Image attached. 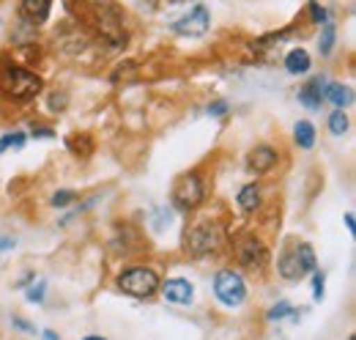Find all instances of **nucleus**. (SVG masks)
<instances>
[{
    "mask_svg": "<svg viewBox=\"0 0 356 340\" xmlns=\"http://www.w3.org/2000/svg\"><path fill=\"white\" fill-rule=\"evenodd\" d=\"M42 91V77L17 66V63H0V93L14 99V102H25L31 96H36Z\"/></svg>",
    "mask_w": 356,
    "mask_h": 340,
    "instance_id": "f257e3e1",
    "label": "nucleus"
},
{
    "mask_svg": "<svg viewBox=\"0 0 356 340\" xmlns=\"http://www.w3.org/2000/svg\"><path fill=\"white\" fill-rule=\"evenodd\" d=\"M206 198V190H203V181L197 173H184L178 176L176 184H173V192H170V201L178 212H195Z\"/></svg>",
    "mask_w": 356,
    "mask_h": 340,
    "instance_id": "f03ea898",
    "label": "nucleus"
},
{
    "mask_svg": "<svg viewBox=\"0 0 356 340\" xmlns=\"http://www.w3.org/2000/svg\"><path fill=\"white\" fill-rule=\"evenodd\" d=\"M118 288L129 297L145 299L151 294L159 291V277L154 269H145V266H134V269H127L121 277H118Z\"/></svg>",
    "mask_w": 356,
    "mask_h": 340,
    "instance_id": "7ed1b4c3",
    "label": "nucleus"
},
{
    "mask_svg": "<svg viewBox=\"0 0 356 340\" xmlns=\"http://www.w3.org/2000/svg\"><path fill=\"white\" fill-rule=\"evenodd\" d=\"M93 14H96L93 22H96L99 33L113 44V47H121V44L127 42L124 17H121V11H118L115 6H110V3H99V6H93Z\"/></svg>",
    "mask_w": 356,
    "mask_h": 340,
    "instance_id": "20e7f679",
    "label": "nucleus"
},
{
    "mask_svg": "<svg viewBox=\"0 0 356 340\" xmlns=\"http://www.w3.org/2000/svg\"><path fill=\"white\" fill-rule=\"evenodd\" d=\"M214 294L225 307H238L247 299V283L236 269H220L214 277Z\"/></svg>",
    "mask_w": 356,
    "mask_h": 340,
    "instance_id": "39448f33",
    "label": "nucleus"
},
{
    "mask_svg": "<svg viewBox=\"0 0 356 340\" xmlns=\"http://www.w3.org/2000/svg\"><path fill=\"white\" fill-rule=\"evenodd\" d=\"M211 28V14L206 6H195L189 8V14H184L178 22H173V31L178 36H189V39H197V36H206Z\"/></svg>",
    "mask_w": 356,
    "mask_h": 340,
    "instance_id": "423d86ee",
    "label": "nucleus"
},
{
    "mask_svg": "<svg viewBox=\"0 0 356 340\" xmlns=\"http://www.w3.org/2000/svg\"><path fill=\"white\" fill-rule=\"evenodd\" d=\"M236 255H238V263L244 269H264L268 263L266 245L255 236H241L238 245H236Z\"/></svg>",
    "mask_w": 356,
    "mask_h": 340,
    "instance_id": "0eeeda50",
    "label": "nucleus"
},
{
    "mask_svg": "<svg viewBox=\"0 0 356 340\" xmlns=\"http://www.w3.org/2000/svg\"><path fill=\"white\" fill-rule=\"evenodd\" d=\"M186 247L192 255H209L220 247V231L209 222L203 225H195L189 233H186Z\"/></svg>",
    "mask_w": 356,
    "mask_h": 340,
    "instance_id": "6e6552de",
    "label": "nucleus"
},
{
    "mask_svg": "<svg viewBox=\"0 0 356 340\" xmlns=\"http://www.w3.org/2000/svg\"><path fill=\"white\" fill-rule=\"evenodd\" d=\"M159 291H162V297L168 299V302H173V304H189L192 297H195L192 283L184 280V277H170V280L159 283Z\"/></svg>",
    "mask_w": 356,
    "mask_h": 340,
    "instance_id": "1a4fd4ad",
    "label": "nucleus"
},
{
    "mask_svg": "<svg viewBox=\"0 0 356 340\" xmlns=\"http://www.w3.org/2000/svg\"><path fill=\"white\" fill-rule=\"evenodd\" d=\"M52 0H19V17L31 25H42L49 17Z\"/></svg>",
    "mask_w": 356,
    "mask_h": 340,
    "instance_id": "9d476101",
    "label": "nucleus"
},
{
    "mask_svg": "<svg viewBox=\"0 0 356 340\" xmlns=\"http://www.w3.org/2000/svg\"><path fill=\"white\" fill-rule=\"evenodd\" d=\"M274 165H277V151L271 146H258L247 157V168L252 170V173H268Z\"/></svg>",
    "mask_w": 356,
    "mask_h": 340,
    "instance_id": "9b49d317",
    "label": "nucleus"
},
{
    "mask_svg": "<svg viewBox=\"0 0 356 340\" xmlns=\"http://www.w3.org/2000/svg\"><path fill=\"white\" fill-rule=\"evenodd\" d=\"M323 91H326V77H315L305 88H299V102L307 110H318L321 102H323Z\"/></svg>",
    "mask_w": 356,
    "mask_h": 340,
    "instance_id": "f8f14e48",
    "label": "nucleus"
},
{
    "mask_svg": "<svg viewBox=\"0 0 356 340\" xmlns=\"http://www.w3.org/2000/svg\"><path fill=\"white\" fill-rule=\"evenodd\" d=\"M277 272H280L285 280H302V277H305V269H302V263H299V258H296V250H293V247L280 255V261H277Z\"/></svg>",
    "mask_w": 356,
    "mask_h": 340,
    "instance_id": "ddd939ff",
    "label": "nucleus"
},
{
    "mask_svg": "<svg viewBox=\"0 0 356 340\" xmlns=\"http://www.w3.org/2000/svg\"><path fill=\"white\" fill-rule=\"evenodd\" d=\"M285 69H288V75H307L310 72V52L302 47L291 49L285 55Z\"/></svg>",
    "mask_w": 356,
    "mask_h": 340,
    "instance_id": "4468645a",
    "label": "nucleus"
},
{
    "mask_svg": "<svg viewBox=\"0 0 356 340\" xmlns=\"http://www.w3.org/2000/svg\"><path fill=\"white\" fill-rule=\"evenodd\" d=\"M238 206H241V212L252 214L258 206H261V187L258 184H247V187H241L238 190Z\"/></svg>",
    "mask_w": 356,
    "mask_h": 340,
    "instance_id": "2eb2a0df",
    "label": "nucleus"
},
{
    "mask_svg": "<svg viewBox=\"0 0 356 340\" xmlns=\"http://www.w3.org/2000/svg\"><path fill=\"white\" fill-rule=\"evenodd\" d=\"M323 99H329L334 107H346L351 102V88L340 83H326V91H323Z\"/></svg>",
    "mask_w": 356,
    "mask_h": 340,
    "instance_id": "dca6fc26",
    "label": "nucleus"
},
{
    "mask_svg": "<svg viewBox=\"0 0 356 340\" xmlns=\"http://www.w3.org/2000/svg\"><path fill=\"white\" fill-rule=\"evenodd\" d=\"M293 137H296L299 148H312L315 146V127H312L310 121H299L293 127Z\"/></svg>",
    "mask_w": 356,
    "mask_h": 340,
    "instance_id": "f3484780",
    "label": "nucleus"
},
{
    "mask_svg": "<svg viewBox=\"0 0 356 340\" xmlns=\"http://www.w3.org/2000/svg\"><path fill=\"white\" fill-rule=\"evenodd\" d=\"M293 250H296V258H299V263H302L305 275H312V272H315V266H318V261H315V250H312L307 242H299Z\"/></svg>",
    "mask_w": 356,
    "mask_h": 340,
    "instance_id": "a211bd4d",
    "label": "nucleus"
},
{
    "mask_svg": "<svg viewBox=\"0 0 356 340\" xmlns=\"http://www.w3.org/2000/svg\"><path fill=\"white\" fill-rule=\"evenodd\" d=\"M334 39H337V33H334V22L329 20V22H323V31H321V44H318L321 55H332V49H334Z\"/></svg>",
    "mask_w": 356,
    "mask_h": 340,
    "instance_id": "6ab92c4d",
    "label": "nucleus"
},
{
    "mask_svg": "<svg viewBox=\"0 0 356 340\" xmlns=\"http://www.w3.org/2000/svg\"><path fill=\"white\" fill-rule=\"evenodd\" d=\"M346 129H348V116H346V110H343V107H334L332 116H329V132L340 137Z\"/></svg>",
    "mask_w": 356,
    "mask_h": 340,
    "instance_id": "aec40b11",
    "label": "nucleus"
},
{
    "mask_svg": "<svg viewBox=\"0 0 356 340\" xmlns=\"http://www.w3.org/2000/svg\"><path fill=\"white\" fill-rule=\"evenodd\" d=\"M25 146V134L22 132H8L0 137V154H6V148H22Z\"/></svg>",
    "mask_w": 356,
    "mask_h": 340,
    "instance_id": "412c9836",
    "label": "nucleus"
},
{
    "mask_svg": "<svg viewBox=\"0 0 356 340\" xmlns=\"http://www.w3.org/2000/svg\"><path fill=\"white\" fill-rule=\"evenodd\" d=\"M285 316H293V318H296V313H293V307H291L288 302H277V304L266 313L268 321H282Z\"/></svg>",
    "mask_w": 356,
    "mask_h": 340,
    "instance_id": "4be33fe9",
    "label": "nucleus"
},
{
    "mask_svg": "<svg viewBox=\"0 0 356 340\" xmlns=\"http://www.w3.org/2000/svg\"><path fill=\"white\" fill-rule=\"evenodd\" d=\"M74 198H77V195H74L72 190H58V192H55V195L49 198V203H52L55 209H63V206H69V203H74Z\"/></svg>",
    "mask_w": 356,
    "mask_h": 340,
    "instance_id": "5701e85b",
    "label": "nucleus"
},
{
    "mask_svg": "<svg viewBox=\"0 0 356 340\" xmlns=\"http://www.w3.org/2000/svg\"><path fill=\"white\" fill-rule=\"evenodd\" d=\"M323 283H326V275L315 269V272H312V299H315V302L323 299Z\"/></svg>",
    "mask_w": 356,
    "mask_h": 340,
    "instance_id": "b1692460",
    "label": "nucleus"
},
{
    "mask_svg": "<svg viewBox=\"0 0 356 340\" xmlns=\"http://www.w3.org/2000/svg\"><path fill=\"white\" fill-rule=\"evenodd\" d=\"M307 8H310L312 20H315L318 25H323V22H329V11H326L323 6H318L315 0H310V3H307Z\"/></svg>",
    "mask_w": 356,
    "mask_h": 340,
    "instance_id": "393cba45",
    "label": "nucleus"
},
{
    "mask_svg": "<svg viewBox=\"0 0 356 340\" xmlns=\"http://www.w3.org/2000/svg\"><path fill=\"white\" fill-rule=\"evenodd\" d=\"M44 291H47V283H44V280L33 283V288L28 291V302H42V299H44Z\"/></svg>",
    "mask_w": 356,
    "mask_h": 340,
    "instance_id": "a878e982",
    "label": "nucleus"
},
{
    "mask_svg": "<svg viewBox=\"0 0 356 340\" xmlns=\"http://www.w3.org/2000/svg\"><path fill=\"white\" fill-rule=\"evenodd\" d=\"M69 148H72L74 154H80V148H86V154H88V151H90V140H88V137H83V140L72 137V140H69Z\"/></svg>",
    "mask_w": 356,
    "mask_h": 340,
    "instance_id": "bb28decb",
    "label": "nucleus"
},
{
    "mask_svg": "<svg viewBox=\"0 0 356 340\" xmlns=\"http://www.w3.org/2000/svg\"><path fill=\"white\" fill-rule=\"evenodd\" d=\"M225 113H227V105H225V102L209 105V116H225Z\"/></svg>",
    "mask_w": 356,
    "mask_h": 340,
    "instance_id": "cd10ccee",
    "label": "nucleus"
},
{
    "mask_svg": "<svg viewBox=\"0 0 356 340\" xmlns=\"http://www.w3.org/2000/svg\"><path fill=\"white\" fill-rule=\"evenodd\" d=\"M63 105H66V96H60V99H58V93L49 96V107H63Z\"/></svg>",
    "mask_w": 356,
    "mask_h": 340,
    "instance_id": "c85d7f7f",
    "label": "nucleus"
},
{
    "mask_svg": "<svg viewBox=\"0 0 356 340\" xmlns=\"http://www.w3.org/2000/svg\"><path fill=\"white\" fill-rule=\"evenodd\" d=\"M17 242L14 239H8V236H0V250H8V247H14Z\"/></svg>",
    "mask_w": 356,
    "mask_h": 340,
    "instance_id": "c756f323",
    "label": "nucleus"
},
{
    "mask_svg": "<svg viewBox=\"0 0 356 340\" xmlns=\"http://www.w3.org/2000/svg\"><path fill=\"white\" fill-rule=\"evenodd\" d=\"M33 137H55L52 129H33Z\"/></svg>",
    "mask_w": 356,
    "mask_h": 340,
    "instance_id": "7c9ffc66",
    "label": "nucleus"
},
{
    "mask_svg": "<svg viewBox=\"0 0 356 340\" xmlns=\"http://www.w3.org/2000/svg\"><path fill=\"white\" fill-rule=\"evenodd\" d=\"M14 324H17V327H22V332H33V327H31L28 321H22V318H14Z\"/></svg>",
    "mask_w": 356,
    "mask_h": 340,
    "instance_id": "2f4dec72",
    "label": "nucleus"
},
{
    "mask_svg": "<svg viewBox=\"0 0 356 340\" xmlns=\"http://www.w3.org/2000/svg\"><path fill=\"white\" fill-rule=\"evenodd\" d=\"M346 225H348V233H354V231H356V225H354V214H351V212L346 214Z\"/></svg>",
    "mask_w": 356,
    "mask_h": 340,
    "instance_id": "473e14b6",
    "label": "nucleus"
},
{
    "mask_svg": "<svg viewBox=\"0 0 356 340\" xmlns=\"http://www.w3.org/2000/svg\"><path fill=\"white\" fill-rule=\"evenodd\" d=\"M44 340H58V335H55V332H49V330H47V332H44Z\"/></svg>",
    "mask_w": 356,
    "mask_h": 340,
    "instance_id": "72a5a7b5",
    "label": "nucleus"
},
{
    "mask_svg": "<svg viewBox=\"0 0 356 340\" xmlns=\"http://www.w3.org/2000/svg\"><path fill=\"white\" fill-rule=\"evenodd\" d=\"M173 6H181V3H192V0H170Z\"/></svg>",
    "mask_w": 356,
    "mask_h": 340,
    "instance_id": "f704fd0d",
    "label": "nucleus"
},
{
    "mask_svg": "<svg viewBox=\"0 0 356 340\" xmlns=\"http://www.w3.org/2000/svg\"><path fill=\"white\" fill-rule=\"evenodd\" d=\"M83 340H104V338H96V335H88V338H83Z\"/></svg>",
    "mask_w": 356,
    "mask_h": 340,
    "instance_id": "c9c22d12",
    "label": "nucleus"
},
{
    "mask_svg": "<svg viewBox=\"0 0 356 340\" xmlns=\"http://www.w3.org/2000/svg\"><path fill=\"white\" fill-rule=\"evenodd\" d=\"M348 340H354V335H351V338H348Z\"/></svg>",
    "mask_w": 356,
    "mask_h": 340,
    "instance_id": "e433bc0d",
    "label": "nucleus"
},
{
    "mask_svg": "<svg viewBox=\"0 0 356 340\" xmlns=\"http://www.w3.org/2000/svg\"><path fill=\"white\" fill-rule=\"evenodd\" d=\"M151 3H156V0H151Z\"/></svg>",
    "mask_w": 356,
    "mask_h": 340,
    "instance_id": "4c0bfd02",
    "label": "nucleus"
}]
</instances>
